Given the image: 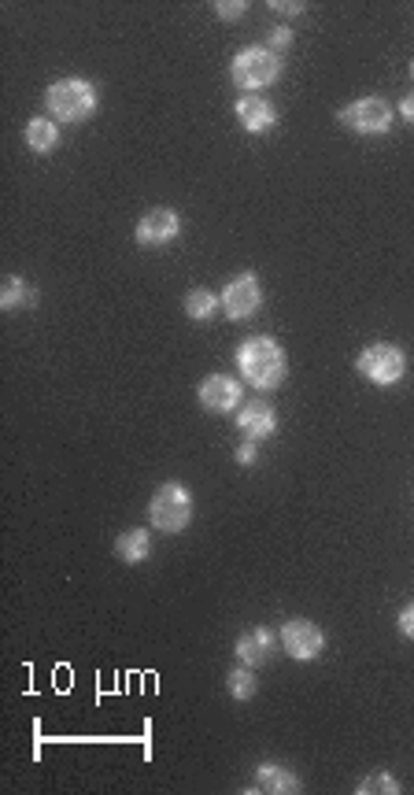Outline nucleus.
<instances>
[{
    "instance_id": "1",
    "label": "nucleus",
    "mask_w": 414,
    "mask_h": 795,
    "mask_svg": "<svg viewBox=\"0 0 414 795\" xmlns=\"http://www.w3.org/2000/svg\"><path fill=\"white\" fill-rule=\"evenodd\" d=\"M237 367H241V378L252 385V389H278L285 381V352H281L278 341L270 337H252V341L241 344L237 352Z\"/></svg>"
},
{
    "instance_id": "2",
    "label": "nucleus",
    "mask_w": 414,
    "mask_h": 795,
    "mask_svg": "<svg viewBox=\"0 0 414 795\" xmlns=\"http://www.w3.org/2000/svg\"><path fill=\"white\" fill-rule=\"evenodd\" d=\"M45 104H49V115L56 123H86L97 111V89L82 82V78H63V82H52L49 93H45Z\"/></svg>"
},
{
    "instance_id": "3",
    "label": "nucleus",
    "mask_w": 414,
    "mask_h": 795,
    "mask_svg": "<svg viewBox=\"0 0 414 795\" xmlns=\"http://www.w3.org/2000/svg\"><path fill=\"white\" fill-rule=\"evenodd\" d=\"M148 518H152V526L159 533H182L189 526V518H193V496H189V489L178 485V481L163 485L152 496V503H148Z\"/></svg>"
},
{
    "instance_id": "4",
    "label": "nucleus",
    "mask_w": 414,
    "mask_h": 795,
    "mask_svg": "<svg viewBox=\"0 0 414 795\" xmlns=\"http://www.w3.org/2000/svg\"><path fill=\"white\" fill-rule=\"evenodd\" d=\"M407 370V355L396 348V344H370L363 355H359V374L366 381H374L381 389H389L403 378Z\"/></svg>"
},
{
    "instance_id": "5",
    "label": "nucleus",
    "mask_w": 414,
    "mask_h": 795,
    "mask_svg": "<svg viewBox=\"0 0 414 795\" xmlns=\"http://www.w3.org/2000/svg\"><path fill=\"white\" fill-rule=\"evenodd\" d=\"M233 82L241 89H263L274 86L281 74V60L270 49H244L237 60H233Z\"/></svg>"
},
{
    "instance_id": "6",
    "label": "nucleus",
    "mask_w": 414,
    "mask_h": 795,
    "mask_svg": "<svg viewBox=\"0 0 414 795\" xmlns=\"http://www.w3.org/2000/svg\"><path fill=\"white\" fill-rule=\"evenodd\" d=\"M341 123L348 126V130H355V134H385L392 126L389 100H381V97L355 100V104H348V108L341 111Z\"/></svg>"
},
{
    "instance_id": "7",
    "label": "nucleus",
    "mask_w": 414,
    "mask_h": 795,
    "mask_svg": "<svg viewBox=\"0 0 414 795\" xmlns=\"http://www.w3.org/2000/svg\"><path fill=\"white\" fill-rule=\"evenodd\" d=\"M281 648L289 651V659H318L322 648H326V636L318 629L315 622H307V618H293V622L281 625Z\"/></svg>"
},
{
    "instance_id": "8",
    "label": "nucleus",
    "mask_w": 414,
    "mask_h": 795,
    "mask_svg": "<svg viewBox=\"0 0 414 795\" xmlns=\"http://www.w3.org/2000/svg\"><path fill=\"white\" fill-rule=\"evenodd\" d=\"M178 233H182V219H178V211H171V208H152L148 215H141L134 237H137V245L163 248V245H171Z\"/></svg>"
},
{
    "instance_id": "9",
    "label": "nucleus",
    "mask_w": 414,
    "mask_h": 795,
    "mask_svg": "<svg viewBox=\"0 0 414 795\" xmlns=\"http://www.w3.org/2000/svg\"><path fill=\"white\" fill-rule=\"evenodd\" d=\"M263 304V289H259V278L256 274H241V278H233L226 289H222V311L230 318H252Z\"/></svg>"
},
{
    "instance_id": "10",
    "label": "nucleus",
    "mask_w": 414,
    "mask_h": 795,
    "mask_svg": "<svg viewBox=\"0 0 414 795\" xmlns=\"http://www.w3.org/2000/svg\"><path fill=\"white\" fill-rule=\"evenodd\" d=\"M200 404L215 415H226L241 404V381L230 378V374H211V378L200 381Z\"/></svg>"
},
{
    "instance_id": "11",
    "label": "nucleus",
    "mask_w": 414,
    "mask_h": 795,
    "mask_svg": "<svg viewBox=\"0 0 414 795\" xmlns=\"http://www.w3.org/2000/svg\"><path fill=\"white\" fill-rule=\"evenodd\" d=\"M237 429H241L248 441H267V437H274V429H278V415L270 411V404H263V400H252V404L241 407Z\"/></svg>"
},
{
    "instance_id": "12",
    "label": "nucleus",
    "mask_w": 414,
    "mask_h": 795,
    "mask_svg": "<svg viewBox=\"0 0 414 795\" xmlns=\"http://www.w3.org/2000/svg\"><path fill=\"white\" fill-rule=\"evenodd\" d=\"M237 119H241L244 130L263 134V130H270V126L278 123V111H274V104L263 97H241L237 100Z\"/></svg>"
},
{
    "instance_id": "13",
    "label": "nucleus",
    "mask_w": 414,
    "mask_h": 795,
    "mask_svg": "<svg viewBox=\"0 0 414 795\" xmlns=\"http://www.w3.org/2000/svg\"><path fill=\"white\" fill-rule=\"evenodd\" d=\"M270 651H274V633L270 629H248L237 640V659L244 666H263L270 659Z\"/></svg>"
},
{
    "instance_id": "14",
    "label": "nucleus",
    "mask_w": 414,
    "mask_h": 795,
    "mask_svg": "<svg viewBox=\"0 0 414 795\" xmlns=\"http://www.w3.org/2000/svg\"><path fill=\"white\" fill-rule=\"evenodd\" d=\"M252 792H300V777L293 770H285V766H259L256 773V788Z\"/></svg>"
},
{
    "instance_id": "15",
    "label": "nucleus",
    "mask_w": 414,
    "mask_h": 795,
    "mask_svg": "<svg viewBox=\"0 0 414 795\" xmlns=\"http://www.w3.org/2000/svg\"><path fill=\"white\" fill-rule=\"evenodd\" d=\"M26 145H30V152H37V156L52 152V148L60 145V126H56V119H30V123H26Z\"/></svg>"
},
{
    "instance_id": "16",
    "label": "nucleus",
    "mask_w": 414,
    "mask_h": 795,
    "mask_svg": "<svg viewBox=\"0 0 414 795\" xmlns=\"http://www.w3.org/2000/svg\"><path fill=\"white\" fill-rule=\"evenodd\" d=\"M148 551H152L148 529H126V533L115 540V555H119L122 563H145Z\"/></svg>"
},
{
    "instance_id": "17",
    "label": "nucleus",
    "mask_w": 414,
    "mask_h": 795,
    "mask_svg": "<svg viewBox=\"0 0 414 795\" xmlns=\"http://www.w3.org/2000/svg\"><path fill=\"white\" fill-rule=\"evenodd\" d=\"M222 296H215L211 289H193V293L185 296V315L193 318V322H207V318L219 311Z\"/></svg>"
},
{
    "instance_id": "18",
    "label": "nucleus",
    "mask_w": 414,
    "mask_h": 795,
    "mask_svg": "<svg viewBox=\"0 0 414 795\" xmlns=\"http://www.w3.org/2000/svg\"><path fill=\"white\" fill-rule=\"evenodd\" d=\"M26 304H34V293L26 289V282L23 278H4V289H0V307L4 311H19V307H26Z\"/></svg>"
},
{
    "instance_id": "19",
    "label": "nucleus",
    "mask_w": 414,
    "mask_h": 795,
    "mask_svg": "<svg viewBox=\"0 0 414 795\" xmlns=\"http://www.w3.org/2000/svg\"><path fill=\"white\" fill-rule=\"evenodd\" d=\"M226 685H230V696L233 699H252L259 692V681H256V673L248 670V666H237V670L226 677Z\"/></svg>"
},
{
    "instance_id": "20",
    "label": "nucleus",
    "mask_w": 414,
    "mask_h": 795,
    "mask_svg": "<svg viewBox=\"0 0 414 795\" xmlns=\"http://www.w3.org/2000/svg\"><path fill=\"white\" fill-rule=\"evenodd\" d=\"M370 792H389V795H396V792H400V784L392 781L389 773H374V777H366V781L359 784V795H370Z\"/></svg>"
},
{
    "instance_id": "21",
    "label": "nucleus",
    "mask_w": 414,
    "mask_h": 795,
    "mask_svg": "<svg viewBox=\"0 0 414 795\" xmlns=\"http://www.w3.org/2000/svg\"><path fill=\"white\" fill-rule=\"evenodd\" d=\"M215 12L233 23V19H241V15L248 12V4H244V0H219V4H215Z\"/></svg>"
},
{
    "instance_id": "22",
    "label": "nucleus",
    "mask_w": 414,
    "mask_h": 795,
    "mask_svg": "<svg viewBox=\"0 0 414 795\" xmlns=\"http://www.w3.org/2000/svg\"><path fill=\"white\" fill-rule=\"evenodd\" d=\"M400 633L407 636V640H414V603H407L400 611Z\"/></svg>"
},
{
    "instance_id": "23",
    "label": "nucleus",
    "mask_w": 414,
    "mask_h": 795,
    "mask_svg": "<svg viewBox=\"0 0 414 795\" xmlns=\"http://www.w3.org/2000/svg\"><path fill=\"white\" fill-rule=\"evenodd\" d=\"M237 463H241V466L256 463V441H248V444H241V448H237Z\"/></svg>"
},
{
    "instance_id": "24",
    "label": "nucleus",
    "mask_w": 414,
    "mask_h": 795,
    "mask_svg": "<svg viewBox=\"0 0 414 795\" xmlns=\"http://www.w3.org/2000/svg\"><path fill=\"white\" fill-rule=\"evenodd\" d=\"M289 41H293V30H289V26H278V30L270 34V45H274V49H285Z\"/></svg>"
},
{
    "instance_id": "25",
    "label": "nucleus",
    "mask_w": 414,
    "mask_h": 795,
    "mask_svg": "<svg viewBox=\"0 0 414 795\" xmlns=\"http://www.w3.org/2000/svg\"><path fill=\"white\" fill-rule=\"evenodd\" d=\"M400 115L407 123H414V93H407V97L400 100Z\"/></svg>"
},
{
    "instance_id": "26",
    "label": "nucleus",
    "mask_w": 414,
    "mask_h": 795,
    "mask_svg": "<svg viewBox=\"0 0 414 795\" xmlns=\"http://www.w3.org/2000/svg\"><path fill=\"white\" fill-rule=\"evenodd\" d=\"M411 78H414V63H411Z\"/></svg>"
}]
</instances>
